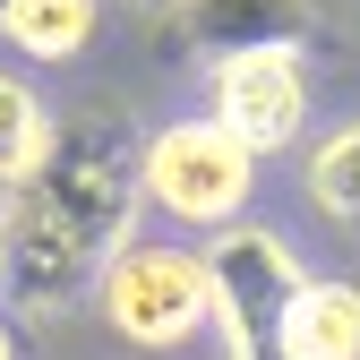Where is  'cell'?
<instances>
[{
  "instance_id": "obj_12",
  "label": "cell",
  "mask_w": 360,
  "mask_h": 360,
  "mask_svg": "<svg viewBox=\"0 0 360 360\" xmlns=\"http://www.w3.org/2000/svg\"><path fill=\"white\" fill-rule=\"evenodd\" d=\"M146 9H172V0H146Z\"/></svg>"
},
{
  "instance_id": "obj_6",
  "label": "cell",
  "mask_w": 360,
  "mask_h": 360,
  "mask_svg": "<svg viewBox=\"0 0 360 360\" xmlns=\"http://www.w3.org/2000/svg\"><path fill=\"white\" fill-rule=\"evenodd\" d=\"M180 18V43L206 60L223 52H266V43H300L318 34V0H172Z\"/></svg>"
},
{
  "instance_id": "obj_8",
  "label": "cell",
  "mask_w": 360,
  "mask_h": 360,
  "mask_svg": "<svg viewBox=\"0 0 360 360\" xmlns=\"http://www.w3.org/2000/svg\"><path fill=\"white\" fill-rule=\"evenodd\" d=\"M103 26V0H0V43L26 60H77Z\"/></svg>"
},
{
  "instance_id": "obj_7",
  "label": "cell",
  "mask_w": 360,
  "mask_h": 360,
  "mask_svg": "<svg viewBox=\"0 0 360 360\" xmlns=\"http://www.w3.org/2000/svg\"><path fill=\"white\" fill-rule=\"evenodd\" d=\"M283 360H360V283L309 275L283 318Z\"/></svg>"
},
{
  "instance_id": "obj_2",
  "label": "cell",
  "mask_w": 360,
  "mask_h": 360,
  "mask_svg": "<svg viewBox=\"0 0 360 360\" xmlns=\"http://www.w3.org/2000/svg\"><path fill=\"white\" fill-rule=\"evenodd\" d=\"M103 318L120 343L138 352H180L198 326H214V283H206V249L180 240H120V257L103 266Z\"/></svg>"
},
{
  "instance_id": "obj_3",
  "label": "cell",
  "mask_w": 360,
  "mask_h": 360,
  "mask_svg": "<svg viewBox=\"0 0 360 360\" xmlns=\"http://www.w3.org/2000/svg\"><path fill=\"white\" fill-rule=\"evenodd\" d=\"M206 283H214V326L232 360H283V318L300 300V257L266 223H223L206 240Z\"/></svg>"
},
{
  "instance_id": "obj_11",
  "label": "cell",
  "mask_w": 360,
  "mask_h": 360,
  "mask_svg": "<svg viewBox=\"0 0 360 360\" xmlns=\"http://www.w3.org/2000/svg\"><path fill=\"white\" fill-rule=\"evenodd\" d=\"M0 360H18V343H9V318H0Z\"/></svg>"
},
{
  "instance_id": "obj_1",
  "label": "cell",
  "mask_w": 360,
  "mask_h": 360,
  "mask_svg": "<svg viewBox=\"0 0 360 360\" xmlns=\"http://www.w3.org/2000/svg\"><path fill=\"white\" fill-rule=\"evenodd\" d=\"M146 138H129L120 112L52 120V146L26 180L0 189V300L26 318H60L103 283L120 240H138V180Z\"/></svg>"
},
{
  "instance_id": "obj_10",
  "label": "cell",
  "mask_w": 360,
  "mask_h": 360,
  "mask_svg": "<svg viewBox=\"0 0 360 360\" xmlns=\"http://www.w3.org/2000/svg\"><path fill=\"white\" fill-rule=\"evenodd\" d=\"M43 146H52V112L34 103V86H18L9 69H0V189L26 180L43 163Z\"/></svg>"
},
{
  "instance_id": "obj_9",
  "label": "cell",
  "mask_w": 360,
  "mask_h": 360,
  "mask_svg": "<svg viewBox=\"0 0 360 360\" xmlns=\"http://www.w3.org/2000/svg\"><path fill=\"white\" fill-rule=\"evenodd\" d=\"M309 198L335 223H360V120L326 129V138L309 146Z\"/></svg>"
},
{
  "instance_id": "obj_5",
  "label": "cell",
  "mask_w": 360,
  "mask_h": 360,
  "mask_svg": "<svg viewBox=\"0 0 360 360\" xmlns=\"http://www.w3.org/2000/svg\"><path fill=\"white\" fill-rule=\"evenodd\" d=\"M214 120L232 129L249 155H275L309 129V60L292 43L266 52H223L214 60Z\"/></svg>"
},
{
  "instance_id": "obj_4",
  "label": "cell",
  "mask_w": 360,
  "mask_h": 360,
  "mask_svg": "<svg viewBox=\"0 0 360 360\" xmlns=\"http://www.w3.org/2000/svg\"><path fill=\"white\" fill-rule=\"evenodd\" d=\"M138 180H146V206H163L172 223H206V232H223V223H240V206L257 189V155L206 112V120L155 129L146 155H138Z\"/></svg>"
}]
</instances>
